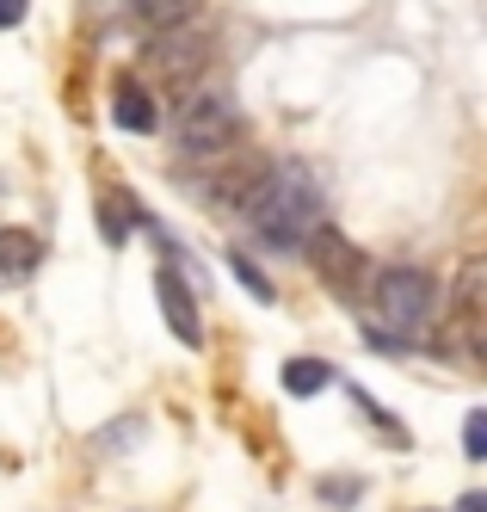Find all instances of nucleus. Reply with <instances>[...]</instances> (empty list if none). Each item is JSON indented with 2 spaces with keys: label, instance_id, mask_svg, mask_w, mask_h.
I'll use <instances>...</instances> for the list:
<instances>
[{
  "label": "nucleus",
  "instance_id": "nucleus-10",
  "mask_svg": "<svg viewBox=\"0 0 487 512\" xmlns=\"http://www.w3.org/2000/svg\"><path fill=\"white\" fill-rule=\"evenodd\" d=\"M327 383H333V364H321V358H284V389H290L296 401L321 395Z\"/></svg>",
  "mask_w": 487,
  "mask_h": 512
},
{
  "label": "nucleus",
  "instance_id": "nucleus-13",
  "mask_svg": "<svg viewBox=\"0 0 487 512\" xmlns=\"http://www.w3.org/2000/svg\"><path fill=\"white\" fill-rule=\"evenodd\" d=\"M463 451H469V457H475V463H481V457H487V414H481V408H475V414H469V420H463Z\"/></svg>",
  "mask_w": 487,
  "mask_h": 512
},
{
  "label": "nucleus",
  "instance_id": "nucleus-9",
  "mask_svg": "<svg viewBox=\"0 0 487 512\" xmlns=\"http://www.w3.org/2000/svg\"><path fill=\"white\" fill-rule=\"evenodd\" d=\"M204 7V0H124V13L155 38V31H173V25H192V13Z\"/></svg>",
  "mask_w": 487,
  "mask_h": 512
},
{
  "label": "nucleus",
  "instance_id": "nucleus-11",
  "mask_svg": "<svg viewBox=\"0 0 487 512\" xmlns=\"http://www.w3.org/2000/svg\"><path fill=\"white\" fill-rule=\"evenodd\" d=\"M457 309H463V321L475 327V315H481V260H469L463 278H457Z\"/></svg>",
  "mask_w": 487,
  "mask_h": 512
},
{
  "label": "nucleus",
  "instance_id": "nucleus-2",
  "mask_svg": "<svg viewBox=\"0 0 487 512\" xmlns=\"http://www.w3.org/2000/svg\"><path fill=\"white\" fill-rule=\"evenodd\" d=\"M241 130H247V118H241L235 93H222V87L198 81V87H185L179 105H173V142L185 155H222V149L241 142Z\"/></svg>",
  "mask_w": 487,
  "mask_h": 512
},
{
  "label": "nucleus",
  "instance_id": "nucleus-6",
  "mask_svg": "<svg viewBox=\"0 0 487 512\" xmlns=\"http://www.w3.org/2000/svg\"><path fill=\"white\" fill-rule=\"evenodd\" d=\"M155 297H161V315H167V334L179 346H198L204 340V315H198V297H192V284H185L173 266L155 278Z\"/></svg>",
  "mask_w": 487,
  "mask_h": 512
},
{
  "label": "nucleus",
  "instance_id": "nucleus-4",
  "mask_svg": "<svg viewBox=\"0 0 487 512\" xmlns=\"http://www.w3.org/2000/svg\"><path fill=\"white\" fill-rule=\"evenodd\" d=\"M370 303L389 327H426L438 315V278L420 272V266H389L370 284Z\"/></svg>",
  "mask_w": 487,
  "mask_h": 512
},
{
  "label": "nucleus",
  "instance_id": "nucleus-7",
  "mask_svg": "<svg viewBox=\"0 0 487 512\" xmlns=\"http://www.w3.org/2000/svg\"><path fill=\"white\" fill-rule=\"evenodd\" d=\"M155 118H161V105H155V93H148L142 81H118V87H111V124H118V130L148 136Z\"/></svg>",
  "mask_w": 487,
  "mask_h": 512
},
{
  "label": "nucleus",
  "instance_id": "nucleus-8",
  "mask_svg": "<svg viewBox=\"0 0 487 512\" xmlns=\"http://www.w3.org/2000/svg\"><path fill=\"white\" fill-rule=\"evenodd\" d=\"M44 260V241L31 229H0V284H25Z\"/></svg>",
  "mask_w": 487,
  "mask_h": 512
},
{
  "label": "nucleus",
  "instance_id": "nucleus-3",
  "mask_svg": "<svg viewBox=\"0 0 487 512\" xmlns=\"http://www.w3.org/2000/svg\"><path fill=\"white\" fill-rule=\"evenodd\" d=\"M216 62V44L192 25H173V31H155L142 44V75L148 81H167V87H198V75Z\"/></svg>",
  "mask_w": 487,
  "mask_h": 512
},
{
  "label": "nucleus",
  "instance_id": "nucleus-12",
  "mask_svg": "<svg viewBox=\"0 0 487 512\" xmlns=\"http://www.w3.org/2000/svg\"><path fill=\"white\" fill-rule=\"evenodd\" d=\"M229 266H235V278H241V284L253 290V297H259V303H272V297H278V290H272L266 278H259V266H253V260H241V253H229Z\"/></svg>",
  "mask_w": 487,
  "mask_h": 512
},
{
  "label": "nucleus",
  "instance_id": "nucleus-1",
  "mask_svg": "<svg viewBox=\"0 0 487 512\" xmlns=\"http://www.w3.org/2000/svg\"><path fill=\"white\" fill-rule=\"evenodd\" d=\"M235 210L253 223V235L266 247L290 253L321 229V186H315V173L303 161H272V167L253 173V186L241 192Z\"/></svg>",
  "mask_w": 487,
  "mask_h": 512
},
{
  "label": "nucleus",
  "instance_id": "nucleus-5",
  "mask_svg": "<svg viewBox=\"0 0 487 512\" xmlns=\"http://www.w3.org/2000/svg\"><path fill=\"white\" fill-rule=\"evenodd\" d=\"M303 253L315 260V272L327 278V290H340V297H370V284H377V266H370L364 253L340 229H327V223L303 241Z\"/></svg>",
  "mask_w": 487,
  "mask_h": 512
},
{
  "label": "nucleus",
  "instance_id": "nucleus-14",
  "mask_svg": "<svg viewBox=\"0 0 487 512\" xmlns=\"http://www.w3.org/2000/svg\"><path fill=\"white\" fill-rule=\"evenodd\" d=\"M25 7H31V0H0V31H13L25 19Z\"/></svg>",
  "mask_w": 487,
  "mask_h": 512
},
{
  "label": "nucleus",
  "instance_id": "nucleus-15",
  "mask_svg": "<svg viewBox=\"0 0 487 512\" xmlns=\"http://www.w3.org/2000/svg\"><path fill=\"white\" fill-rule=\"evenodd\" d=\"M457 512H487V494H463V500H457Z\"/></svg>",
  "mask_w": 487,
  "mask_h": 512
}]
</instances>
